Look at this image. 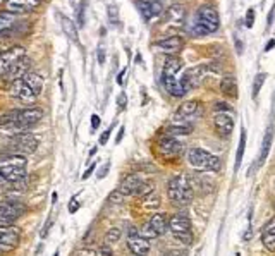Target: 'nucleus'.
Wrapping results in <instances>:
<instances>
[{
	"label": "nucleus",
	"mask_w": 275,
	"mask_h": 256,
	"mask_svg": "<svg viewBox=\"0 0 275 256\" xmlns=\"http://www.w3.org/2000/svg\"><path fill=\"white\" fill-rule=\"evenodd\" d=\"M105 57H107L105 46H103V45H100V46H98V62H100L102 65L105 64Z\"/></svg>",
	"instance_id": "nucleus-43"
},
{
	"label": "nucleus",
	"mask_w": 275,
	"mask_h": 256,
	"mask_svg": "<svg viewBox=\"0 0 275 256\" xmlns=\"http://www.w3.org/2000/svg\"><path fill=\"white\" fill-rule=\"evenodd\" d=\"M98 126H100V117L98 115H91V129H98Z\"/></svg>",
	"instance_id": "nucleus-48"
},
{
	"label": "nucleus",
	"mask_w": 275,
	"mask_h": 256,
	"mask_svg": "<svg viewBox=\"0 0 275 256\" xmlns=\"http://www.w3.org/2000/svg\"><path fill=\"white\" fill-rule=\"evenodd\" d=\"M30 67H31V60L28 59V57H22L19 62L14 65V67L9 71L6 79H9V81H16V79H21L22 76H25L26 73H30Z\"/></svg>",
	"instance_id": "nucleus-26"
},
{
	"label": "nucleus",
	"mask_w": 275,
	"mask_h": 256,
	"mask_svg": "<svg viewBox=\"0 0 275 256\" xmlns=\"http://www.w3.org/2000/svg\"><path fill=\"white\" fill-rule=\"evenodd\" d=\"M2 160H6L0 165V188L7 189L11 184L21 181L26 177V156L22 155H9L2 156Z\"/></svg>",
	"instance_id": "nucleus-2"
},
{
	"label": "nucleus",
	"mask_w": 275,
	"mask_h": 256,
	"mask_svg": "<svg viewBox=\"0 0 275 256\" xmlns=\"http://www.w3.org/2000/svg\"><path fill=\"white\" fill-rule=\"evenodd\" d=\"M158 151L164 158H169V160L177 158V156L182 153V143L177 137L164 136L162 139L158 141Z\"/></svg>",
	"instance_id": "nucleus-17"
},
{
	"label": "nucleus",
	"mask_w": 275,
	"mask_h": 256,
	"mask_svg": "<svg viewBox=\"0 0 275 256\" xmlns=\"http://www.w3.org/2000/svg\"><path fill=\"white\" fill-rule=\"evenodd\" d=\"M79 210V203L76 201V198H71V203H69V212L71 213H76Z\"/></svg>",
	"instance_id": "nucleus-45"
},
{
	"label": "nucleus",
	"mask_w": 275,
	"mask_h": 256,
	"mask_svg": "<svg viewBox=\"0 0 275 256\" xmlns=\"http://www.w3.org/2000/svg\"><path fill=\"white\" fill-rule=\"evenodd\" d=\"M213 126H215V131L220 136L229 137L232 129H234V119H232L229 112H217L215 117H213Z\"/></svg>",
	"instance_id": "nucleus-20"
},
{
	"label": "nucleus",
	"mask_w": 275,
	"mask_h": 256,
	"mask_svg": "<svg viewBox=\"0 0 275 256\" xmlns=\"http://www.w3.org/2000/svg\"><path fill=\"white\" fill-rule=\"evenodd\" d=\"M95 165H97V164H95V162H93V164H91V167H88V170H86V172H84V174H83V179H88V177H89V175H91V174H93V170H95Z\"/></svg>",
	"instance_id": "nucleus-50"
},
{
	"label": "nucleus",
	"mask_w": 275,
	"mask_h": 256,
	"mask_svg": "<svg viewBox=\"0 0 275 256\" xmlns=\"http://www.w3.org/2000/svg\"><path fill=\"white\" fill-rule=\"evenodd\" d=\"M22 79H25V83L28 84V86L31 88V91L36 95H40L41 93V89H43V78H41L40 74H36V73H26L25 76H22Z\"/></svg>",
	"instance_id": "nucleus-28"
},
{
	"label": "nucleus",
	"mask_w": 275,
	"mask_h": 256,
	"mask_svg": "<svg viewBox=\"0 0 275 256\" xmlns=\"http://www.w3.org/2000/svg\"><path fill=\"white\" fill-rule=\"evenodd\" d=\"M275 46V40H270L268 43H267V46H265V52H270Z\"/></svg>",
	"instance_id": "nucleus-53"
},
{
	"label": "nucleus",
	"mask_w": 275,
	"mask_h": 256,
	"mask_svg": "<svg viewBox=\"0 0 275 256\" xmlns=\"http://www.w3.org/2000/svg\"><path fill=\"white\" fill-rule=\"evenodd\" d=\"M127 248L132 254L138 256H146L150 253V241L145 239L143 236H140L134 227H131L129 234H127Z\"/></svg>",
	"instance_id": "nucleus-15"
},
{
	"label": "nucleus",
	"mask_w": 275,
	"mask_h": 256,
	"mask_svg": "<svg viewBox=\"0 0 275 256\" xmlns=\"http://www.w3.org/2000/svg\"><path fill=\"white\" fill-rule=\"evenodd\" d=\"M43 0H9L6 4V9L7 12H12V14H22V12H31V11H36L38 7L41 6Z\"/></svg>",
	"instance_id": "nucleus-21"
},
{
	"label": "nucleus",
	"mask_w": 275,
	"mask_h": 256,
	"mask_svg": "<svg viewBox=\"0 0 275 256\" xmlns=\"http://www.w3.org/2000/svg\"><path fill=\"white\" fill-rule=\"evenodd\" d=\"M181 67H182L181 59H177V57H174V55H169L167 59H165V64L162 67V74L164 76H177Z\"/></svg>",
	"instance_id": "nucleus-29"
},
{
	"label": "nucleus",
	"mask_w": 275,
	"mask_h": 256,
	"mask_svg": "<svg viewBox=\"0 0 275 256\" xmlns=\"http://www.w3.org/2000/svg\"><path fill=\"white\" fill-rule=\"evenodd\" d=\"M74 256H98V253L93 248H81V249L76 251Z\"/></svg>",
	"instance_id": "nucleus-38"
},
{
	"label": "nucleus",
	"mask_w": 275,
	"mask_h": 256,
	"mask_svg": "<svg viewBox=\"0 0 275 256\" xmlns=\"http://www.w3.org/2000/svg\"><path fill=\"white\" fill-rule=\"evenodd\" d=\"M151 191H155V182L140 174H129L119 186V193L124 196H146Z\"/></svg>",
	"instance_id": "nucleus-7"
},
{
	"label": "nucleus",
	"mask_w": 275,
	"mask_h": 256,
	"mask_svg": "<svg viewBox=\"0 0 275 256\" xmlns=\"http://www.w3.org/2000/svg\"><path fill=\"white\" fill-rule=\"evenodd\" d=\"M162 84H164L165 91L175 98H181L186 95V89H184L181 79H177V76H164L162 74Z\"/></svg>",
	"instance_id": "nucleus-23"
},
{
	"label": "nucleus",
	"mask_w": 275,
	"mask_h": 256,
	"mask_svg": "<svg viewBox=\"0 0 275 256\" xmlns=\"http://www.w3.org/2000/svg\"><path fill=\"white\" fill-rule=\"evenodd\" d=\"M244 148H246V131L241 129V137H239V148H238V155H236V165L234 170L238 172L241 167V162H243V155H244Z\"/></svg>",
	"instance_id": "nucleus-33"
},
{
	"label": "nucleus",
	"mask_w": 275,
	"mask_h": 256,
	"mask_svg": "<svg viewBox=\"0 0 275 256\" xmlns=\"http://www.w3.org/2000/svg\"><path fill=\"white\" fill-rule=\"evenodd\" d=\"M155 46L160 52H164V54L175 55V54H179V52L182 50L184 40L181 36H169V38H164V40H158L155 43Z\"/></svg>",
	"instance_id": "nucleus-22"
},
{
	"label": "nucleus",
	"mask_w": 275,
	"mask_h": 256,
	"mask_svg": "<svg viewBox=\"0 0 275 256\" xmlns=\"http://www.w3.org/2000/svg\"><path fill=\"white\" fill-rule=\"evenodd\" d=\"M213 74H219V69H217L215 65L201 64V65H198V67H193V69L186 71L184 76L181 78V83H182V86L188 93L189 89L201 86V84L207 81V78H210V76H213Z\"/></svg>",
	"instance_id": "nucleus-8"
},
{
	"label": "nucleus",
	"mask_w": 275,
	"mask_h": 256,
	"mask_svg": "<svg viewBox=\"0 0 275 256\" xmlns=\"http://www.w3.org/2000/svg\"><path fill=\"white\" fill-rule=\"evenodd\" d=\"M253 25H255V11L253 9H248V12H246V26L253 28Z\"/></svg>",
	"instance_id": "nucleus-40"
},
{
	"label": "nucleus",
	"mask_w": 275,
	"mask_h": 256,
	"mask_svg": "<svg viewBox=\"0 0 275 256\" xmlns=\"http://www.w3.org/2000/svg\"><path fill=\"white\" fill-rule=\"evenodd\" d=\"M126 105H127V98H126V93L122 91L119 93V98H117V110L122 112L126 108Z\"/></svg>",
	"instance_id": "nucleus-39"
},
{
	"label": "nucleus",
	"mask_w": 275,
	"mask_h": 256,
	"mask_svg": "<svg viewBox=\"0 0 275 256\" xmlns=\"http://www.w3.org/2000/svg\"><path fill=\"white\" fill-rule=\"evenodd\" d=\"M26 213L25 203L17 200H6L0 201V227L4 225H14L19 217Z\"/></svg>",
	"instance_id": "nucleus-11"
},
{
	"label": "nucleus",
	"mask_w": 275,
	"mask_h": 256,
	"mask_svg": "<svg viewBox=\"0 0 275 256\" xmlns=\"http://www.w3.org/2000/svg\"><path fill=\"white\" fill-rule=\"evenodd\" d=\"M188 164L198 172H219L220 158L212 155L210 151L203 148H189L188 150Z\"/></svg>",
	"instance_id": "nucleus-5"
},
{
	"label": "nucleus",
	"mask_w": 275,
	"mask_h": 256,
	"mask_svg": "<svg viewBox=\"0 0 275 256\" xmlns=\"http://www.w3.org/2000/svg\"><path fill=\"white\" fill-rule=\"evenodd\" d=\"M220 26V17L215 7L201 6L198 9L194 22L191 25V33L194 36H207L210 33H215Z\"/></svg>",
	"instance_id": "nucleus-4"
},
{
	"label": "nucleus",
	"mask_w": 275,
	"mask_h": 256,
	"mask_svg": "<svg viewBox=\"0 0 275 256\" xmlns=\"http://www.w3.org/2000/svg\"><path fill=\"white\" fill-rule=\"evenodd\" d=\"M55 201H57V193L52 194V203H55Z\"/></svg>",
	"instance_id": "nucleus-54"
},
{
	"label": "nucleus",
	"mask_w": 275,
	"mask_h": 256,
	"mask_svg": "<svg viewBox=\"0 0 275 256\" xmlns=\"http://www.w3.org/2000/svg\"><path fill=\"white\" fill-rule=\"evenodd\" d=\"M38 145H40V137L31 134V132H22V134L12 136L9 139V143L6 145V150H4V156L9 155H30L35 153Z\"/></svg>",
	"instance_id": "nucleus-6"
},
{
	"label": "nucleus",
	"mask_w": 275,
	"mask_h": 256,
	"mask_svg": "<svg viewBox=\"0 0 275 256\" xmlns=\"http://www.w3.org/2000/svg\"><path fill=\"white\" fill-rule=\"evenodd\" d=\"M215 108L217 112H231V107H229V103H225V102H217L215 103Z\"/></svg>",
	"instance_id": "nucleus-41"
},
{
	"label": "nucleus",
	"mask_w": 275,
	"mask_h": 256,
	"mask_svg": "<svg viewBox=\"0 0 275 256\" xmlns=\"http://www.w3.org/2000/svg\"><path fill=\"white\" fill-rule=\"evenodd\" d=\"M84 6H86V4H81V7H79V19H78V21H79V26H83L84 25Z\"/></svg>",
	"instance_id": "nucleus-47"
},
{
	"label": "nucleus",
	"mask_w": 275,
	"mask_h": 256,
	"mask_svg": "<svg viewBox=\"0 0 275 256\" xmlns=\"http://www.w3.org/2000/svg\"><path fill=\"white\" fill-rule=\"evenodd\" d=\"M131 256H138V254H131Z\"/></svg>",
	"instance_id": "nucleus-57"
},
{
	"label": "nucleus",
	"mask_w": 275,
	"mask_h": 256,
	"mask_svg": "<svg viewBox=\"0 0 275 256\" xmlns=\"http://www.w3.org/2000/svg\"><path fill=\"white\" fill-rule=\"evenodd\" d=\"M19 241H21V230L16 225L0 227V254L14 251L17 248Z\"/></svg>",
	"instance_id": "nucleus-13"
},
{
	"label": "nucleus",
	"mask_w": 275,
	"mask_h": 256,
	"mask_svg": "<svg viewBox=\"0 0 275 256\" xmlns=\"http://www.w3.org/2000/svg\"><path fill=\"white\" fill-rule=\"evenodd\" d=\"M272 139H273V126L270 124L265 131V137H263V143H262V150H260L258 160H257V167H262L267 160V156L270 153V146H272Z\"/></svg>",
	"instance_id": "nucleus-27"
},
{
	"label": "nucleus",
	"mask_w": 275,
	"mask_h": 256,
	"mask_svg": "<svg viewBox=\"0 0 275 256\" xmlns=\"http://www.w3.org/2000/svg\"><path fill=\"white\" fill-rule=\"evenodd\" d=\"M273 189H275V182H273Z\"/></svg>",
	"instance_id": "nucleus-56"
},
{
	"label": "nucleus",
	"mask_w": 275,
	"mask_h": 256,
	"mask_svg": "<svg viewBox=\"0 0 275 256\" xmlns=\"http://www.w3.org/2000/svg\"><path fill=\"white\" fill-rule=\"evenodd\" d=\"M98 256H113L112 253V248L108 246L107 243L100 246V253H98Z\"/></svg>",
	"instance_id": "nucleus-42"
},
{
	"label": "nucleus",
	"mask_w": 275,
	"mask_h": 256,
	"mask_svg": "<svg viewBox=\"0 0 275 256\" xmlns=\"http://www.w3.org/2000/svg\"><path fill=\"white\" fill-rule=\"evenodd\" d=\"M262 243L265 249L270 251V253H275V217L265 224L262 230Z\"/></svg>",
	"instance_id": "nucleus-25"
},
{
	"label": "nucleus",
	"mask_w": 275,
	"mask_h": 256,
	"mask_svg": "<svg viewBox=\"0 0 275 256\" xmlns=\"http://www.w3.org/2000/svg\"><path fill=\"white\" fill-rule=\"evenodd\" d=\"M7 2H9V0H0V7H2V6H6Z\"/></svg>",
	"instance_id": "nucleus-55"
},
{
	"label": "nucleus",
	"mask_w": 275,
	"mask_h": 256,
	"mask_svg": "<svg viewBox=\"0 0 275 256\" xmlns=\"http://www.w3.org/2000/svg\"><path fill=\"white\" fill-rule=\"evenodd\" d=\"M167 196L174 205L186 206L193 201L194 189L191 184V177L186 174H177L167 184Z\"/></svg>",
	"instance_id": "nucleus-3"
},
{
	"label": "nucleus",
	"mask_w": 275,
	"mask_h": 256,
	"mask_svg": "<svg viewBox=\"0 0 275 256\" xmlns=\"http://www.w3.org/2000/svg\"><path fill=\"white\" fill-rule=\"evenodd\" d=\"M9 93L11 97L17 98L19 102L22 103H35L36 95L31 91V88L25 83V79H16V81H11V86H9Z\"/></svg>",
	"instance_id": "nucleus-16"
},
{
	"label": "nucleus",
	"mask_w": 275,
	"mask_h": 256,
	"mask_svg": "<svg viewBox=\"0 0 275 256\" xmlns=\"http://www.w3.org/2000/svg\"><path fill=\"white\" fill-rule=\"evenodd\" d=\"M184 19H186V11H184V7L179 6V4L170 6L167 9V12H165V21L174 28H181L184 25Z\"/></svg>",
	"instance_id": "nucleus-24"
},
{
	"label": "nucleus",
	"mask_w": 275,
	"mask_h": 256,
	"mask_svg": "<svg viewBox=\"0 0 275 256\" xmlns=\"http://www.w3.org/2000/svg\"><path fill=\"white\" fill-rule=\"evenodd\" d=\"M200 115H201L200 102L189 100V102H184L182 105H179L172 122H175V124H189V126H191V121H194L196 117H200Z\"/></svg>",
	"instance_id": "nucleus-14"
},
{
	"label": "nucleus",
	"mask_w": 275,
	"mask_h": 256,
	"mask_svg": "<svg viewBox=\"0 0 275 256\" xmlns=\"http://www.w3.org/2000/svg\"><path fill=\"white\" fill-rule=\"evenodd\" d=\"M220 89L224 95H229V97H238V84H236V78L232 76H225L220 81Z\"/></svg>",
	"instance_id": "nucleus-31"
},
{
	"label": "nucleus",
	"mask_w": 275,
	"mask_h": 256,
	"mask_svg": "<svg viewBox=\"0 0 275 256\" xmlns=\"http://www.w3.org/2000/svg\"><path fill=\"white\" fill-rule=\"evenodd\" d=\"M124 131H126V129H124V126H122L121 129H119V134H117V137H116V143H117V145H119L121 141H122V136H124Z\"/></svg>",
	"instance_id": "nucleus-51"
},
{
	"label": "nucleus",
	"mask_w": 275,
	"mask_h": 256,
	"mask_svg": "<svg viewBox=\"0 0 275 256\" xmlns=\"http://www.w3.org/2000/svg\"><path fill=\"white\" fill-rule=\"evenodd\" d=\"M136 7L145 21H151V19L158 17L164 11L160 0H136Z\"/></svg>",
	"instance_id": "nucleus-19"
},
{
	"label": "nucleus",
	"mask_w": 275,
	"mask_h": 256,
	"mask_svg": "<svg viewBox=\"0 0 275 256\" xmlns=\"http://www.w3.org/2000/svg\"><path fill=\"white\" fill-rule=\"evenodd\" d=\"M22 57H26L25 46L16 45V46H11V49L4 50L2 54H0V78H6L9 71H11Z\"/></svg>",
	"instance_id": "nucleus-12"
},
{
	"label": "nucleus",
	"mask_w": 275,
	"mask_h": 256,
	"mask_svg": "<svg viewBox=\"0 0 275 256\" xmlns=\"http://www.w3.org/2000/svg\"><path fill=\"white\" fill-rule=\"evenodd\" d=\"M167 230H169L167 215H165V213H155L138 232H140V236H143L145 239L150 241V239H156L160 238V236H164Z\"/></svg>",
	"instance_id": "nucleus-10"
},
{
	"label": "nucleus",
	"mask_w": 275,
	"mask_h": 256,
	"mask_svg": "<svg viewBox=\"0 0 275 256\" xmlns=\"http://www.w3.org/2000/svg\"><path fill=\"white\" fill-rule=\"evenodd\" d=\"M265 78H267L265 73H258L257 78H255V83H253V98L255 100L258 98V93L262 91V86L265 84Z\"/></svg>",
	"instance_id": "nucleus-34"
},
{
	"label": "nucleus",
	"mask_w": 275,
	"mask_h": 256,
	"mask_svg": "<svg viewBox=\"0 0 275 256\" xmlns=\"http://www.w3.org/2000/svg\"><path fill=\"white\" fill-rule=\"evenodd\" d=\"M105 238H107L108 243H116V241L121 239V229H117V227H112V229L107 232Z\"/></svg>",
	"instance_id": "nucleus-35"
},
{
	"label": "nucleus",
	"mask_w": 275,
	"mask_h": 256,
	"mask_svg": "<svg viewBox=\"0 0 275 256\" xmlns=\"http://www.w3.org/2000/svg\"><path fill=\"white\" fill-rule=\"evenodd\" d=\"M110 131H112V127H110V129H108V131L103 132V134L100 136V141H98V143H100V145H107L108 137H110Z\"/></svg>",
	"instance_id": "nucleus-46"
},
{
	"label": "nucleus",
	"mask_w": 275,
	"mask_h": 256,
	"mask_svg": "<svg viewBox=\"0 0 275 256\" xmlns=\"http://www.w3.org/2000/svg\"><path fill=\"white\" fill-rule=\"evenodd\" d=\"M124 74H126V69H122V71H121V74L117 76V79H116L117 84H122V78H124Z\"/></svg>",
	"instance_id": "nucleus-52"
},
{
	"label": "nucleus",
	"mask_w": 275,
	"mask_h": 256,
	"mask_svg": "<svg viewBox=\"0 0 275 256\" xmlns=\"http://www.w3.org/2000/svg\"><path fill=\"white\" fill-rule=\"evenodd\" d=\"M122 201H124V194H121L119 189L113 191L110 196H108V203H112V205H121Z\"/></svg>",
	"instance_id": "nucleus-36"
},
{
	"label": "nucleus",
	"mask_w": 275,
	"mask_h": 256,
	"mask_svg": "<svg viewBox=\"0 0 275 256\" xmlns=\"http://www.w3.org/2000/svg\"><path fill=\"white\" fill-rule=\"evenodd\" d=\"M41 119H43V110L38 107L16 108V110H9L0 117V131L4 134L17 136L28 132Z\"/></svg>",
	"instance_id": "nucleus-1"
},
{
	"label": "nucleus",
	"mask_w": 275,
	"mask_h": 256,
	"mask_svg": "<svg viewBox=\"0 0 275 256\" xmlns=\"http://www.w3.org/2000/svg\"><path fill=\"white\" fill-rule=\"evenodd\" d=\"M108 169H110V162H107L105 165H103V167H100V170H98V179H103L105 177V175L108 174Z\"/></svg>",
	"instance_id": "nucleus-44"
},
{
	"label": "nucleus",
	"mask_w": 275,
	"mask_h": 256,
	"mask_svg": "<svg viewBox=\"0 0 275 256\" xmlns=\"http://www.w3.org/2000/svg\"><path fill=\"white\" fill-rule=\"evenodd\" d=\"M59 19H60V26H62V30H64L65 35H67L73 41H79V36H78V28H76L74 22L71 21L69 17L60 16V14H59Z\"/></svg>",
	"instance_id": "nucleus-30"
},
{
	"label": "nucleus",
	"mask_w": 275,
	"mask_h": 256,
	"mask_svg": "<svg viewBox=\"0 0 275 256\" xmlns=\"http://www.w3.org/2000/svg\"><path fill=\"white\" fill-rule=\"evenodd\" d=\"M193 131V126L189 124H175V122H172L169 127H167V136H188L189 132Z\"/></svg>",
	"instance_id": "nucleus-32"
},
{
	"label": "nucleus",
	"mask_w": 275,
	"mask_h": 256,
	"mask_svg": "<svg viewBox=\"0 0 275 256\" xmlns=\"http://www.w3.org/2000/svg\"><path fill=\"white\" fill-rule=\"evenodd\" d=\"M21 31V22L17 21V16L12 12H0V38L12 36Z\"/></svg>",
	"instance_id": "nucleus-18"
},
{
	"label": "nucleus",
	"mask_w": 275,
	"mask_h": 256,
	"mask_svg": "<svg viewBox=\"0 0 275 256\" xmlns=\"http://www.w3.org/2000/svg\"><path fill=\"white\" fill-rule=\"evenodd\" d=\"M169 230L179 243L184 246H189L193 243V229H191V220L184 213H175L169 220Z\"/></svg>",
	"instance_id": "nucleus-9"
},
{
	"label": "nucleus",
	"mask_w": 275,
	"mask_h": 256,
	"mask_svg": "<svg viewBox=\"0 0 275 256\" xmlns=\"http://www.w3.org/2000/svg\"><path fill=\"white\" fill-rule=\"evenodd\" d=\"M108 19H110L112 25H117V21H119V14H117V7L116 6L108 7Z\"/></svg>",
	"instance_id": "nucleus-37"
},
{
	"label": "nucleus",
	"mask_w": 275,
	"mask_h": 256,
	"mask_svg": "<svg viewBox=\"0 0 275 256\" xmlns=\"http://www.w3.org/2000/svg\"><path fill=\"white\" fill-rule=\"evenodd\" d=\"M164 256H186V251H177V249H174V251H169V253H165Z\"/></svg>",
	"instance_id": "nucleus-49"
}]
</instances>
